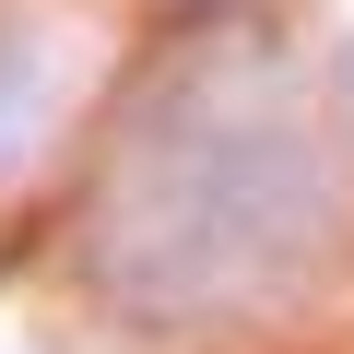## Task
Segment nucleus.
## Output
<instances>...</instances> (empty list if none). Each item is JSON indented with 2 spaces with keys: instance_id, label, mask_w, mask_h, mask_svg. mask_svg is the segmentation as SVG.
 <instances>
[{
  "instance_id": "obj_1",
  "label": "nucleus",
  "mask_w": 354,
  "mask_h": 354,
  "mask_svg": "<svg viewBox=\"0 0 354 354\" xmlns=\"http://www.w3.org/2000/svg\"><path fill=\"white\" fill-rule=\"evenodd\" d=\"M260 48L165 71L95 189V283L153 319H260L342 272L354 165Z\"/></svg>"
},
{
  "instance_id": "obj_2",
  "label": "nucleus",
  "mask_w": 354,
  "mask_h": 354,
  "mask_svg": "<svg viewBox=\"0 0 354 354\" xmlns=\"http://www.w3.org/2000/svg\"><path fill=\"white\" fill-rule=\"evenodd\" d=\"M48 106H59V24L0 0V177L48 142Z\"/></svg>"
}]
</instances>
